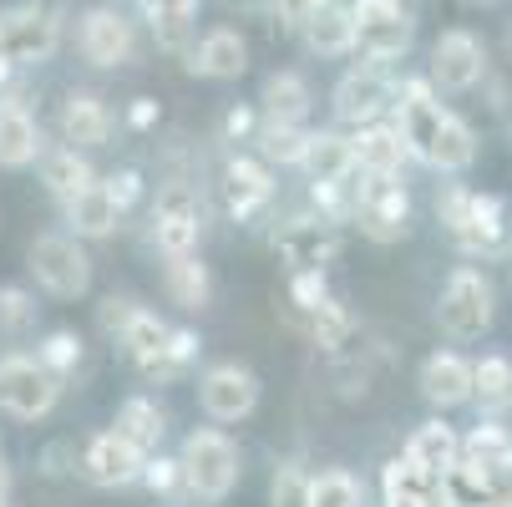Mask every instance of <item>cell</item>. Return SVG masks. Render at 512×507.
I'll use <instances>...</instances> for the list:
<instances>
[{"label": "cell", "instance_id": "6da1fadb", "mask_svg": "<svg viewBox=\"0 0 512 507\" xmlns=\"http://www.w3.org/2000/svg\"><path fill=\"white\" fill-rule=\"evenodd\" d=\"M350 219L360 224L365 239L376 244H396L411 229V193L401 183V173H360L355 168V208Z\"/></svg>", "mask_w": 512, "mask_h": 507}, {"label": "cell", "instance_id": "7a4b0ae2", "mask_svg": "<svg viewBox=\"0 0 512 507\" xmlns=\"http://www.w3.org/2000/svg\"><path fill=\"white\" fill-rule=\"evenodd\" d=\"M178 472H183V487L203 502H224L239 482V447L224 437V431H193L183 442V457H178Z\"/></svg>", "mask_w": 512, "mask_h": 507}, {"label": "cell", "instance_id": "3957f363", "mask_svg": "<svg viewBox=\"0 0 512 507\" xmlns=\"http://www.w3.org/2000/svg\"><path fill=\"white\" fill-rule=\"evenodd\" d=\"M436 320L452 340H477L492 325V284L482 269L462 264L452 269V279L442 284V300H436Z\"/></svg>", "mask_w": 512, "mask_h": 507}, {"label": "cell", "instance_id": "277c9868", "mask_svg": "<svg viewBox=\"0 0 512 507\" xmlns=\"http://www.w3.org/2000/svg\"><path fill=\"white\" fill-rule=\"evenodd\" d=\"M31 269H36L41 289L56 300H82L92 289V259L71 234H41L31 244Z\"/></svg>", "mask_w": 512, "mask_h": 507}, {"label": "cell", "instance_id": "5b68a950", "mask_svg": "<svg viewBox=\"0 0 512 507\" xmlns=\"http://www.w3.org/2000/svg\"><path fill=\"white\" fill-rule=\"evenodd\" d=\"M61 396V376H51L31 355H6L0 360V411L16 421H41Z\"/></svg>", "mask_w": 512, "mask_h": 507}, {"label": "cell", "instance_id": "8992f818", "mask_svg": "<svg viewBox=\"0 0 512 507\" xmlns=\"http://www.w3.org/2000/svg\"><path fill=\"white\" fill-rule=\"evenodd\" d=\"M355 51L365 61H391L411 46V16L406 0H355Z\"/></svg>", "mask_w": 512, "mask_h": 507}, {"label": "cell", "instance_id": "52a82bcc", "mask_svg": "<svg viewBox=\"0 0 512 507\" xmlns=\"http://www.w3.org/2000/svg\"><path fill=\"white\" fill-rule=\"evenodd\" d=\"M56 16L46 6H21L0 16V66H31L56 51Z\"/></svg>", "mask_w": 512, "mask_h": 507}, {"label": "cell", "instance_id": "ba28073f", "mask_svg": "<svg viewBox=\"0 0 512 507\" xmlns=\"http://www.w3.org/2000/svg\"><path fill=\"white\" fill-rule=\"evenodd\" d=\"M198 406L213 416V421H244L254 406H259V376L249 366H213L203 381H198Z\"/></svg>", "mask_w": 512, "mask_h": 507}, {"label": "cell", "instance_id": "9c48e42d", "mask_svg": "<svg viewBox=\"0 0 512 507\" xmlns=\"http://www.w3.org/2000/svg\"><path fill=\"white\" fill-rule=\"evenodd\" d=\"M274 254L289 264V274L295 269H330L340 259V229L330 219H300L274 239Z\"/></svg>", "mask_w": 512, "mask_h": 507}, {"label": "cell", "instance_id": "30bf717a", "mask_svg": "<svg viewBox=\"0 0 512 507\" xmlns=\"http://www.w3.org/2000/svg\"><path fill=\"white\" fill-rule=\"evenodd\" d=\"M391 92H396V87L376 71V61H371V66H355V71H345L340 87H335V117L350 122V127L381 122V112L391 107Z\"/></svg>", "mask_w": 512, "mask_h": 507}, {"label": "cell", "instance_id": "8fae6325", "mask_svg": "<svg viewBox=\"0 0 512 507\" xmlns=\"http://www.w3.org/2000/svg\"><path fill=\"white\" fill-rule=\"evenodd\" d=\"M142 462H148V452H137L127 437H117V431H97V437L87 442L82 452V472L97 482V487H132L142 477Z\"/></svg>", "mask_w": 512, "mask_h": 507}, {"label": "cell", "instance_id": "7c38bea8", "mask_svg": "<svg viewBox=\"0 0 512 507\" xmlns=\"http://www.w3.org/2000/svg\"><path fill=\"white\" fill-rule=\"evenodd\" d=\"M482 66H487V56H482V41L472 31H442V41L431 46V77L442 82L447 92L477 87Z\"/></svg>", "mask_w": 512, "mask_h": 507}, {"label": "cell", "instance_id": "4fadbf2b", "mask_svg": "<svg viewBox=\"0 0 512 507\" xmlns=\"http://www.w3.org/2000/svg\"><path fill=\"white\" fill-rule=\"evenodd\" d=\"M381 487H386V507H447L442 502V472L416 462L411 452H401L381 472Z\"/></svg>", "mask_w": 512, "mask_h": 507}, {"label": "cell", "instance_id": "5bb4252c", "mask_svg": "<svg viewBox=\"0 0 512 507\" xmlns=\"http://www.w3.org/2000/svg\"><path fill=\"white\" fill-rule=\"evenodd\" d=\"M224 198H229L234 219H254V213L274 198V168L264 158H249V153L229 158V168H224Z\"/></svg>", "mask_w": 512, "mask_h": 507}, {"label": "cell", "instance_id": "9a60e30c", "mask_svg": "<svg viewBox=\"0 0 512 507\" xmlns=\"http://www.w3.org/2000/svg\"><path fill=\"white\" fill-rule=\"evenodd\" d=\"M421 396L431 406H467L472 401V360L452 355V350H436L426 355V366H421Z\"/></svg>", "mask_w": 512, "mask_h": 507}, {"label": "cell", "instance_id": "2e32d148", "mask_svg": "<svg viewBox=\"0 0 512 507\" xmlns=\"http://www.w3.org/2000/svg\"><path fill=\"white\" fill-rule=\"evenodd\" d=\"M77 41H82V56L92 66H122L132 56V26L117 11H107V6L82 16V36Z\"/></svg>", "mask_w": 512, "mask_h": 507}, {"label": "cell", "instance_id": "e0dca14e", "mask_svg": "<svg viewBox=\"0 0 512 507\" xmlns=\"http://www.w3.org/2000/svg\"><path fill=\"white\" fill-rule=\"evenodd\" d=\"M122 219L117 198L107 193V183H87L82 193L66 198V224L77 229V239H107Z\"/></svg>", "mask_w": 512, "mask_h": 507}, {"label": "cell", "instance_id": "ac0fdd59", "mask_svg": "<svg viewBox=\"0 0 512 507\" xmlns=\"http://www.w3.org/2000/svg\"><path fill=\"white\" fill-rule=\"evenodd\" d=\"M350 158L360 173H401V163L411 158L406 142L396 127H381V122H365L355 137H350Z\"/></svg>", "mask_w": 512, "mask_h": 507}, {"label": "cell", "instance_id": "d6986e66", "mask_svg": "<svg viewBox=\"0 0 512 507\" xmlns=\"http://www.w3.org/2000/svg\"><path fill=\"white\" fill-rule=\"evenodd\" d=\"M244 66H249V46L239 31H208L203 46L193 51L188 71H198V77H213V82H234L244 77Z\"/></svg>", "mask_w": 512, "mask_h": 507}, {"label": "cell", "instance_id": "ffe728a7", "mask_svg": "<svg viewBox=\"0 0 512 507\" xmlns=\"http://www.w3.org/2000/svg\"><path fill=\"white\" fill-rule=\"evenodd\" d=\"M61 132H66L71 148H102L112 137V112L102 107L97 92H71L66 112H61Z\"/></svg>", "mask_w": 512, "mask_h": 507}, {"label": "cell", "instance_id": "44dd1931", "mask_svg": "<svg viewBox=\"0 0 512 507\" xmlns=\"http://www.w3.org/2000/svg\"><path fill=\"white\" fill-rule=\"evenodd\" d=\"M41 158L36 117L21 102H0V168H26Z\"/></svg>", "mask_w": 512, "mask_h": 507}, {"label": "cell", "instance_id": "7402d4cb", "mask_svg": "<svg viewBox=\"0 0 512 507\" xmlns=\"http://www.w3.org/2000/svg\"><path fill=\"white\" fill-rule=\"evenodd\" d=\"M426 163L442 168V173H467L477 163V132L457 112H447L442 127H436V137H431V148H426Z\"/></svg>", "mask_w": 512, "mask_h": 507}, {"label": "cell", "instance_id": "603a6c76", "mask_svg": "<svg viewBox=\"0 0 512 507\" xmlns=\"http://www.w3.org/2000/svg\"><path fill=\"white\" fill-rule=\"evenodd\" d=\"M300 26H305L310 51H320V56H345V51H355V21H350L345 6H335V0L315 6Z\"/></svg>", "mask_w": 512, "mask_h": 507}, {"label": "cell", "instance_id": "cb8c5ba5", "mask_svg": "<svg viewBox=\"0 0 512 507\" xmlns=\"http://www.w3.org/2000/svg\"><path fill=\"white\" fill-rule=\"evenodd\" d=\"M457 249H467V254H482V259L507 249V208H502V198H492V193H477L472 224H467V234L457 239Z\"/></svg>", "mask_w": 512, "mask_h": 507}, {"label": "cell", "instance_id": "d4e9b609", "mask_svg": "<svg viewBox=\"0 0 512 507\" xmlns=\"http://www.w3.org/2000/svg\"><path fill=\"white\" fill-rule=\"evenodd\" d=\"M112 431H117V437H127L137 452H158V442H163L168 421H163L158 401H148V396H127V401L117 406V421H112Z\"/></svg>", "mask_w": 512, "mask_h": 507}, {"label": "cell", "instance_id": "484cf974", "mask_svg": "<svg viewBox=\"0 0 512 507\" xmlns=\"http://www.w3.org/2000/svg\"><path fill=\"white\" fill-rule=\"evenodd\" d=\"M163 284H168V300H173V305H183V310H203V305L213 300L208 264H198L193 254H168Z\"/></svg>", "mask_w": 512, "mask_h": 507}, {"label": "cell", "instance_id": "4316f807", "mask_svg": "<svg viewBox=\"0 0 512 507\" xmlns=\"http://www.w3.org/2000/svg\"><path fill=\"white\" fill-rule=\"evenodd\" d=\"M310 183H340L355 173V158H350V137L340 132H310V148H305V163Z\"/></svg>", "mask_w": 512, "mask_h": 507}, {"label": "cell", "instance_id": "83f0119b", "mask_svg": "<svg viewBox=\"0 0 512 507\" xmlns=\"http://www.w3.org/2000/svg\"><path fill=\"white\" fill-rule=\"evenodd\" d=\"M259 102H264V122H305L310 117V87L295 71H274L259 92Z\"/></svg>", "mask_w": 512, "mask_h": 507}, {"label": "cell", "instance_id": "f1b7e54d", "mask_svg": "<svg viewBox=\"0 0 512 507\" xmlns=\"http://www.w3.org/2000/svg\"><path fill=\"white\" fill-rule=\"evenodd\" d=\"M168 330H173L168 320H158L153 310H142V305H137V310H132V320L122 325L117 345L127 350V360H132V366L142 371L148 360H158V355H163V345H168Z\"/></svg>", "mask_w": 512, "mask_h": 507}, {"label": "cell", "instance_id": "f546056e", "mask_svg": "<svg viewBox=\"0 0 512 507\" xmlns=\"http://www.w3.org/2000/svg\"><path fill=\"white\" fill-rule=\"evenodd\" d=\"M355 330H360L355 310L340 305V300H330V295L310 310V340H315L320 350H330V355H345L350 340H355Z\"/></svg>", "mask_w": 512, "mask_h": 507}, {"label": "cell", "instance_id": "4dcf8cb0", "mask_svg": "<svg viewBox=\"0 0 512 507\" xmlns=\"http://www.w3.org/2000/svg\"><path fill=\"white\" fill-rule=\"evenodd\" d=\"M41 178H46V188L66 203L71 193H82L87 183H97V173H92V163L82 158V148H56V153H46L41 158Z\"/></svg>", "mask_w": 512, "mask_h": 507}, {"label": "cell", "instance_id": "1f68e13d", "mask_svg": "<svg viewBox=\"0 0 512 507\" xmlns=\"http://www.w3.org/2000/svg\"><path fill=\"white\" fill-rule=\"evenodd\" d=\"M305 148H310V132L300 122H264L259 127V158L274 168H300L305 163Z\"/></svg>", "mask_w": 512, "mask_h": 507}, {"label": "cell", "instance_id": "d6a6232c", "mask_svg": "<svg viewBox=\"0 0 512 507\" xmlns=\"http://www.w3.org/2000/svg\"><path fill=\"white\" fill-rule=\"evenodd\" d=\"M472 401L482 411L512 406V360L507 355H482L477 366H472Z\"/></svg>", "mask_w": 512, "mask_h": 507}, {"label": "cell", "instance_id": "836d02e7", "mask_svg": "<svg viewBox=\"0 0 512 507\" xmlns=\"http://www.w3.org/2000/svg\"><path fill=\"white\" fill-rule=\"evenodd\" d=\"M406 452L416 457V462H426V467H452L457 457H462V437L447 426V421H426V426H416L411 431V442H406Z\"/></svg>", "mask_w": 512, "mask_h": 507}, {"label": "cell", "instance_id": "e575fe53", "mask_svg": "<svg viewBox=\"0 0 512 507\" xmlns=\"http://www.w3.org/2000/svg\"><path fill=\"white\" fill-rule=\"evenodd\" d=\"M198 335L193 330H168V345H163V355L158 360H148L142 366V381H153V386H168V381H178L193 360H198Z\"/></svg>", "mask_w": 512, "mask_h": 507}, {"label": "cell", "instance_id": "d590c367", "mask_svg": "<svg viewBox=\"0 0 512 507\" xmlns=\"http://www.w3.org/2000/svg\"><path fill=\"white\" fill-rule=\"evenodd\" d=\"M148 11H153L158 46H168V51H188V31H193L198 0H148Z\"/></svg>", "mask_w": 512, "mask_h": 507}, {"label": "cell", "instance_id": "8d00e7d4", "mask_svg": "<svg viewBox=\"0 0 512 507\" xmlns=\"http://www.w3.org/2000/svg\"><path fill=\"white\" fill-rule=\"evenodd\" d=\"M36 360H41V366H46L51 376H61V381H66V376H77V371H82V335H71V330H51Z\"/></svg>", "mask_w": 512, "mask_h": 507}, {"label": "cell", "instance_id": "74e56055", "mask_svg": "<svg viewBox=\"0 0 512 507\" xmlns=\"http://www.w3.org/2000/svg\"><path fill=\"white\" fill-rule=\"evenodd\" d=\"M310 472L305 462H279L274 482H269V507H310Z\"/></svg>", "mask_w": 512, "mask_h": 507}, {"label": "cell", "instance_id": "f35d334b", "mask_svg": "<svg viewBox=\"0 0 512 507\" xmlns=\"http://www.w3.org/2000/svg\"><path fill=\"white\" fill-rule=\"evenodd\" d=\"M310 507H360V482L350 472L330 467L310 482Z\"/></svg>", "mask_w": 512, "mask_h": 507}, {"label": "cell", "instance_id": "ab89813d", "mask_svg": "<svg viewBox=\"0 0 512 507\" xmlns=\"http://www.w3.org/2000/svg\"><path fill=\"white\" fill-rule=\"evenodd\" d=\"M31 325H36V300L26 295V289L6 284V289H0V330L21 335V330H31Z\"/></svg>", "mask_w": 512, "mask_h": 507}, {"label": "cell", "instance_id": "60d3db41", "mask_svg": "<svg viewBox=\"0 0 512 507\" xmlns=\"http://www.w3.org/2000/svg\"><path fill=\"white\" fill-rule=\"evenodd\" d=\"M198 229H203V219H158L153 239H158L163 254H193L198 249Z\"/></svg>", "mask_w": 512, "mask_h": 507}, {"label": "cell", "instance_id": "b9f144b4", "mask_svg": "<svg viewBox=\"0 0 512 507\" xmlns=\"http://www.w3.org/2000/svg\"><path fill=\"white\" fill-rule=\"evenodd\" d=\"M158 219H203V203L193 183H163L158 188Z\"/></svg>", "mask_w": 512, "mask_h": 507}, {"label": "cell", "instance_id": "7bdbcfd3", "mask_svg": "<svg viewBox=\"0 0 512 507\" xmlns=\"http://www.w3.org/2000/svg\"><path fill=\"white\" fill-rule=\"evenodd\" d=\"M462 452H467V457H477V462H497V457H507V452H512V431H507V426H497V421H487V426H477L472 437L462 442Z\"/></svg>", "mask_w": 512, "mask_h": 507}, {"label": "cell", "instance_id": "ee69618b", "mask_svg": "<svg viewBox=\"0 0 512 507\" xmlns=\"http://www.w3.org/2000/svg\"><path fill=\"white\" fill-rule=\"evenodd\" d=\"M289 300H295V310H315L325 300V269H295V279H289Z\"/></svg>", "mask_w": 512, "mask_h": 507}, {"label": "cell", "instance_id": "f6af8a7d", "mask_svg": "<svg viewBox=\"0 0 512 507\" xmlns=\"http://www.w3.org/2000/svg\"><path fill=\"white\" fill-rule=\"evenodd\" d=\"M137 482H148L158 497H173L178 487H183V472H178V462H168V457H153L148 452V462H142V477Z\"/></svg>", "mask_w": 512, "mask_h": 507}, {"label": "cell", "instance_id": "bcb514c9", "mask_svg": "<svg viewBox=\"0 0 512 507\" xmlns=\"http://www.w3.org/2000/svg\"><path fill=\"white\" fill-rule=\"evenodd\" d=\"M487 467V487H492V507H512V452L497 457V462H482Z\"/></svg>", "mask_w": 512, "mask_h": 507}, {"label": "cell", "instance_id": "7dc6e473", "mask_svg": "<svg viewBox=\"0 0 512 507\" xmlns=\"http://www.w3.org/2000/svg\"><path fill=\"white\" fill-rule=\"evenodd\" d=\"M132 310H137L132 300H117V295H107V300H102V310H97V320H102V330H107V335H122V325L132 320Z\"/></svg>", "mask_w": 512, "mask_h": 507}, {"label": "cell", "instance_id": "c3c4849f", "mask_svg": "<svg viewBox=\"0 0 512 507\" xmlns=\"http://www.w3.org/2000/svg\"><path fill=\"white\" fill-rule=\"evenodd\" d=\"M107 193L117 198V208H132V203L142 198V178H137L132 168H122V173H117V178L107 183Z\"/></svg>", "mask_w": 512, "mask_h": 507}, {"label": "cell", "instance_id": "681fc988", "mask_svg": "<svg viewBox=\"0 0 512 507\" xmlns=\"http://www.w3.org/2000/svg\"><path fill=\"white\" fill-rule=\"evenodd\" d=\"M127 122H132L137 132H142V127H153V122H158V102H153V97H137L132 112H127Z\"/></svg>", "mask_w": 512, "mask_h": 507}, {"label": "cell", "instance_id": "f907efd6", "mask_svg": "<svg viewBox=\"0 0 512 507\" xmlns=\"http://www.w3.org/2000/svg\"><path fill=\"white\" fill-rule=\"evenodd\" d=\"M224 132H229V137H249V132H254V112H249V107H234V112L224 117Z\"/></svg>", "mask_w": 512, "mask_h": 507}, {"label": "cell", "instance_id": "816d5d0a", "mask_svg": "<svg viewBox=\"0 0 512 507\" xmlns=\"http://www.w3.org/2000/svg\"><path fill=\"white\" fill-rule=\"evenodd\" d=\"M315 6H325V0H279V16L284 21H305Z\"/></svg>", "mask_w": 512, "mask_h": 507}, {"label": "cell", "instance_id": "f5cc1de1", "mask_svg": "<svg viewBox=\"0 0 512 507\" xmlns=\"http://www.w3.org/2000/svg\"><path fill=\"white\" fill-rule=\"evenodd\" d=\"M6 492H11V467L0 462V497H6Z\"/></svg>", "mask_w": 512, "mask_h": 507}, {"label": "cell", "instance_id": "db71d44e", "mask_svg": "<svg viewBox=\"0 0 512 507\" xmlns=\"http://www.w3.org/2000/svg\"><path fill=\"white\" fill-rule=\"evenodd\" d=\"M0 507H6V497H0Z\"/></svg>", "mask_w": 512, "mask_h": 507}]
</instances>
